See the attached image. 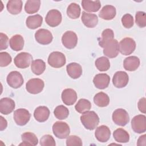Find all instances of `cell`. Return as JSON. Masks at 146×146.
I'll return each instance as SVG.
<instances>
[{"mask_svg": "<svg viewBox=\"0 0 146 146\" xmlns=\"http://www.w3.org/2000/svg\"><path fill=\"white\" fill-rule=\"evenodd\" d=\"M1 118V124H0V130L3 131L7 127V122L6 120L2 116H0Z\"/></svg>", "mask_w": 146, "mask_h": 146, "instance_id": "cell-46", "label": "cell"}, {"mask_svg": "<svg viewBox=\"0 0 146 146\" xmlns=\"http://www.w3.org/2000/svg\"><path fill=\"white\" fill-rule=\"evenodd\" d=\"M47 62L49 65L54 68H60L66 64V59L62 52L54 51L49 55Z\"/></svg>", "mask_w": 146, "mask_h": 146, "instance_id": "cell-5", "label": "cell"}, {"mask_svg": "<svg viewBox=\"0 0 146 146\" xmlns=\"http://www.w3.org/2000/svg\"><path fill=\"white\" fill-rule=\"evenodd\" d=\"M32 72L36 75H39L43 73L46 69V63L42 59H36L33 60L31 64Z\"/></svg>", "mask_w": 146, "mask_h": 146, "instance_id": "cell-32", "label": "cell"}, {"mask_svg": "<svg viewBox=\"0 0 146 146\" xmlns=\"http://www.w3.org/2000/svg\"><path fill=\"white\" fill-rule=\"evenodd\" d=\"M135 22L136 25L141 27H144L146 26L145 13L144 11H137L135 15Z\"/></svg>", "mask_w": 146, "mask_h": 146, "instance_id": "cell-38", "label": "cell"}, {"mask_svg": "<svg viewBox=\"0 0 146 146\" xmlns=\"http://www.w3.org/2000/svg\"><path fill=\"white\" fill-rule=\"evenodd\" d=\"M145 135H143L139 137L137 143L138 145H145Z\"/></svg>", "mask_w": 146, "mask_h": 146, "instance_id": "cell-47", "label": "cell"}, {"mask_svg": "<svg viewBox=\"0 0 146 146\" xmlns=\"http://www.w3.org/2000/svg\"><path fill=\"white\" fill-rule=\"evenodd\" d=\"M131 127L133 131L137 133H142L146 131V117L144 115H138L134 116L131 121Z\"/></svg>", "mask_w": 146, "mask_h": 146, "instance_id": "cell-7", "label": "cell"}, {"mask_svg": "<svg viewBox=\"0 0 146 146\" xmlns=\"http://www.w3.org/2000/svg\"><path fill=\"white\" fill-rule=\"evenodd\" d=\"M43 22V18L39 14H35L34 15L29 16L26 21L27 27L30 29H36L40 27Z\"/></svg>", "mask_w": 146, "mask_h": 146, "instance_id": "cell-25", "label": "cell"}, {"mask_svg": "<svg viewBox=\"0 0 146 146\" xmlns=\"http://www.w3.org/2000/svg\"><path fill=\"white\" fill-rule=\"evenodd\" d=\"M99 46L103 48V54L110 58H113L119 54V43L116 39H112L108 40L99 41Z\"/></svg>", "mask_w": 146, "mask_h": 146, "instance_id": "cell-1", "label": "cell"}, {"mask_svg": "<svg viewBox=\"0 0 146 146\" xmlns=\"http://www.w3.org/2000/svg\"><path fill=\"white\" fill-rule=\"evenodd\" d=\"M50 115V110L46 106H39L34 112V116L35 120L39 122L46 121Z\"/></svg>", "mask_w": 146, "mask_h": 146, "instance_id": "cell-23", "label": "cell"}, {"mask_svg": "<svg viewBox=\"0 0 146 146\" xmlns=\"http://www.w3.org/2000/svg\"><path fill=\"white\" fill-rule=\"evenodd\" d=\"M110 82V78L106 74H98L93 79V83L95 86L98 89H105Z\"/></svg>", "mask_w": 146, "mask_h": 146, "instance_id": "cell-19", "label": "cell"}, {"mask_svg": "<svg viewBox=\"0 0 146 146\" xmlns=\"http://www.w3.org/2000/svg\"><path fill=\"white\" fill-rule=\"evenodd\" d=\"M66 70L68 75L72 79H78L82 74V68L77 63H70L66 66Z\"/></svg>", "mask_w": 146, "mask_h": 146, "instance_id": "cell-21", "label": "cell"}, {"mask_svg": "<svg viewBox=\"0 0 146 146\" xmlns=\"http://www.w3.org/2000/svg\"><path fill=\"white\" fill-rule=\"evenodd\" d=\"M112 120L116 125L123 127L129 121V116L128 112L123 108L115 110L112 116Z\"/></svg>", "mask_w": 146, "mask_h": 146, "instance_id": "cell-6", "label": "cell"}, {"mask_svg": "<svg viewBox=\"0 0 146 146\" xmlns=\"http://www.w3.org/2000/svg\"><path fill=\"white\" fill-rule=\"evenodd\" d=\"M35 38L38 43L46 45L50 44L52 42L53 36L49 30L40 29L37 30L35 33Z\"/></svg>", "mask_w": 146, "mask_h": 146, "instance_id": "cell-14", "label": "cell"}, {"mask_svg": "<svg viewBox=\"0 0 146 146\" xmlns=\"http://www.w3.org/2000/svg\"><path fill=\"white\" fill-rule=\"evenodd\" d=\"M15 107V102L11 98H3L0 100V112L2 114L8 115L11 113Z\"/></svg>", "mask_w": 146, "mask_h": 146, "instance_id": "cell-18", "label": "cell"}, {"mask_svg": "<svg viewBox=\"0 0 146 146\" xmlns=\"http://www.w3.org/2000/svg\"><path fill=\"white\" fill-rule=\"evenodd\" d=\"M113 136L116 141L125 143L129 140V133L123 128H117L113 132Z\"/></svg>", "mask_w": 146, "mask_h": 146, "instance_id": "cell-30", "label": "cell"}, {"mask_svg": "<svg viewBox=\"0 0 146 146\" xmlns=\"http://www.w3.org/2000/svg\"><path fill=\"white\" fill-rule=\"evenodd\" d=\"M91 108V102L86 99H80L75 106L76 111L80 113H84L88 111Z\"/></svg>", "mask_w": 146, "mask_h": 146, "instance_id": "cell-34", "label": "cell"}, {"mask_svg": "<svg viewBox=\"0 0 146 146\" xmlns=\"http://www.w3.org/2000/svg\"><path fill=\"white\" fill-rule=\"evenodd\" d=\"M30 117V113L25 108H19L14 112V120L15 123L20 126L26 125L29 121Z\"/></svg>", "mask_w": 146, "mask_h": 146, "instance_id": "cell-8", "label": "cell"}, {"mask_svg": "<svg viewBox=\"0 0 146 146\" xmlns=\"http://www.w3.org/2000/svg\"><path fill=\"white\" fill-rule=\"evenodd\" d=\"M32 55L26 52L18 54L14 58V62L16 67L19 68H26L28 67L33 62Z\"/></svg>", "mask_w": 146, "mask_h": 146, "instance_id": "cell-9", "label": "cell"}, {"mask_svg": "<svg viewBox=\"0 0 146 146\" xmlns=\"http://www.w3.org/2000/svg\"><path fill=\"white\" fill-rule=\"evenodd\" d=\"M8 85L13 88H18L23 84V78L21 74L17 71H14L10 72L6 78Z\"/></svg>", "mask_w": 146, "mask_h": 146, "instance_id": "cell-11", "label": "cell"}, {"mask_svg": "<svg viewBox=\"0 0 146 146\" xmlns=\"http://www.w3.org/2000/svg\"><path fill=\"white\" fill-rule=\"evenodd\" d=\"M62 102L67 106L73 105L77 100V94L72 88H66L62 92L61 95Z\"/></svg>", "mask_w": 146, "mask_h": 146, "instance_id": "cell-16", "label": "cell"}, {"mask_svg": "<svg viewBox=\"0 0 146 146\" xmlns=\"http://www.w3.org/2000/svg\"><path fill=\"white\" fill-rule=\"evenodd\" d=\"M6 8L10 14L13 15L18 14L22 9V1L21 0L9 1L6 5Z\"/></svg>", "mask_w": 146, "mask_h": 146, "instance_id": "cell-28", "label": "cell"}, {"mask_svg": "<svg viewBox=\"0 0 146 146\" xmlns=\"http://www.w3.org/2000/svg\"><path fill=\"white\" fill-rule=\"evenodd\" d=\"M136 48V42L131 38L127 37L120 40L119 44V50L124 55L131 54Z\"/></svg>", "mask_w": 146, "mask_h": 146, "instance_id": "cell-4", "label": "cell"}, {"mask_svg": "<svg viewBox=\"0 0 146 146\" xmlns=\"http://www.w3.org/2000/svg\"><path fill=\"white\" fill-rule=\"evenodd\" d=\"M121 23L125 28H131L133 26V18L130 14H125L121 18Z\"/></svg>", "mask_w": 146, "mask_h": 146, "instance_id": "cell-41", "label": "cell"}, {"mask_svg": "<svg viewBox=\"0 0 146 146\" xmlns=\"http://www.w3.org/2000/svg\"><path fill=\"white\" fill-rule=\"evenodd\" d=\"M95 136L99 141L101 143H106L109 140L111 136L110 129L106 125H100L96 129Z\"/></svg>", "mask_w": 146, "mask_h": 146, "instance_id": "cell-17", "label": "cell"}, {"mask_svg": "<svg viewBox=\"0 0 146 146\" xmlns=\"http://www.w3.org/2000/svg\"><path fill=\"white\" fill-rule=\"evenodd\" d=\"M129 81L128 74L122 71H117L113 75L112 78V83L114 86L116 88H121L125 87Z\"/></svg>", "mask_w": 146, "mask_h": 146, "instance_id": "cell-15", "label": "cell"}, {"mask_svg": "<svg viewBox=\"0 0 146 146\" xmlns=\"http://www.w3.org/2000/svg\"><path fill=\"white\" fill-rule=\"evenodd\" d=\"M114 33L112 30L110 29H106L104 30L102 33V38L99 41L104 42L110 39H114Z\"/></svg>", "mask_w": 146, "mask_h": 146, "instance_id": "cell-43", "label": "cell"}, {"mask_svg": "<svg viewBox=\"0 0 146 146\" xmlns=\"http://www.w3.org/2000/svg\"><path fill=\"white\" fill-rule=\"evenodd\" d=\"M138 108L140 112L143 113H145L146 108H145V98H141L137 104Z\"/></svg>", "mask_w": 146, "mask_h": 146, "instance_id": "cell-45", "label": "cell"}, {"mask_svg": "<svg viewBox=\"0 0 146 146\" xmlns=\"http://www.w3.org/2000/svg\"><path fill=\"white\" fill-rule=\"evenodd\" d=\"M52 128L54 135L60 139L67 138L70 133V127L66 122L56 121Z\"/></svg>", "mask_w": 146, "mask_h": 146, "instance_id": "cell-3", "label": "cell"}, {"mask_svg": "<svg viewBox=\"0 0 146 146\" xmlns=\"http://www.w3.org/2000/svg\"><path fill=\"white\" fill-rule=\"evenodd\" d=\"M62 14L60 12L56 9H52L47 13L45 21L50 27H56L62 22Z\"/></svg>", "mask_w": 146, "mask_h": 146, "instance_id": "cell-12", "label": "cell"}, {"mask_svg": "<svg viewBox=\"0 0 146 146\" xmlns=\"http://www.w3.org/2000/svg\"><path fill=\"white\" fill-rule=\"evenodd\" d=\"M81 9L80 6L76 3H71L67 9V14L71 19H77L80 17Z\"/></svg>", "mask_w": 146, "mask_h": 146, "instance_id": "cell-35", "label": "cell"}, {"mask_svg": "<svg viewBox=\"0 0 146 146\" xmlns=\"http://www.w3.org/2000/svg\"><path fill=\"white\" fill-rule=\"evenodd\" d=\"M21 139L22 143H21L20 145H36L38 143V139L36 136L30 132H26L22 134Z\"/></svg>", "mask_w": 146, "mask_h": 146, "instance_id": "cell-27", "label": "cell"}, {"mask_svg": "<svg viewBox=\"0 0 146 146\" xmlns=\"http://www.w3.org/2000/svg\"><path fill=\"white\" fill-rule=\"evenodd\" d=\"M44 86L43 80L39 78L30 79L26 84V89L30 94H37L42 91Z\"/></svg>", "mask_w": 146, "mask_h": 146, "instance_id": "cell-10", "label": "cell"}, {"mask_svg": "<svg viewBox=\"0 0 146 146\" xmlns=\"http://www.w3.org/2000/svg\"><path fill=\"white\" fill-rule=\"evenodd\" d=\"M9 44L11 48L15 51H21L24 46V39L21 35L16 34L13 35L9 40Z\"/></svg>", "mask_w": 146, "mask_h": 146, "instance_id": "cell-26", "label": "cell"}, {"mask_svg": "<svg viewBox=\"0 0 146 146\" xmlns=\"http://www.w3.org/2000/svg\"><path fill=\"white\" fill-rule=\"evenodd\" d=\"M55 144L54 137L50 135H45L40 140V145L42 146H55Z\"/></svg>", "mask_w": 146, "mask_h": 146, "instance_id": "cell-39", "label": "cell"}, {"mask_svg": "<svg viewBox=\"0 0 146 146\" xmlns=\"http://www.w3.org/2000/svg\"><path fill=\"white\" fill-rule=\"evenodd\" d=\"M81 19L83 24L88 28L95 27L98 23V18L96 14L88 13L86 11L82 12Z\"/></svg>", "mask_w": 146, "mask_h": 146, "instance_id": "cell-20", "label": "cell"}, {"mask_svg": "<svg viewBox=\"0 0 146 146\" xmlns=\"http://www.w3.org/2000/svg\"><path fill=\"white\" fill-rule=\"evenodd\" d=\"M83 9L88 12H96L101 7V3L99 1L83 0L82 1Z\"/></svg>", "mask_w": 146, "mask_h": 146, "instance_id": "cell-29", "label": "cell"}, {"mask_svg": "<svg viewBox=\"0 0 146 146\" xmlns=\"http://www.w3.org/2000/svg\"><path fill=\"white\" fill-rule=\"evenodd\" d=\"M140 66V59L136 56H130L126 58L123 62V66L125 70L133 71Z\"/></svg>", "mask_w": 146, "mask_h": 146, "instance_id": "cell-22", "label": "cell"}, {"mask_svg": "<svg viewBox=\"0 0 146 146\" xmlns=\"http://www.w3.org/2000/svg\"><path fill=\"white\" fill-rule=\"evenodd\" d=\"M54 114L56 119L59 120H63L68 117L69 111L66 107L63 105H59L55 108Z\"/></svg>", "mask_w": 146, "mask_h": 146, "instance_id": "cell-37", "label": "cell"}, {"mask_svg": "<svg viewBox=\"0 0 146 146\" xmlns=\"http://www.w3.org/2000/svg\"><path fill=\"white\" fill-rule=\"evenodd\" d=\"M12 60L11 56L7 52H0V66L6 67L11 63Z\"/></svg>", "mask_w": 146, "mask_h": 146, "instance_id": "cell-40", "label": "cell"}, {"mask_svg": "<svg viewBox=\"0 0 146 146\" xmlns=\"http://www.w3.org/2000/svg\"><path fill=\"white\" fill-rule=\"evenodd\" d=\"M9 38L4 33H0V50H5L8 47Z\"/></svg>", "mask_w": 146, "mask_h": 146, "instance_id": "cell-44", "label": "cell"}, {"mask_svg": "<svg viewBox=\"0 0 146 146\" xmlns=\"http://www.w3.org/2000/svg\"><path fill=\"white\" fill-rule=\"evenodd\" d=\"M80 121L83 126L87 129L93 130L99 123V117L94 111H87L80 116Z\"/></svg>", "mask_w": 146, "mask_h": 146, "instance_id": "cell-2", "label": "cell"}, {"mask_svg": "<svg viewBox=\"0 0 146 146\" xmlns=\"http://www.w3.org/2000/svg\"><path fill=\"white\" fill-rule=\"evenodd\" d=\"M40 6L39 0H29L25 5V10L27 14H34L38 11Z\"/></svg>", "mask_w": 146, "mask_h": 146, "instance_id": "cell-33", "label": "cell"}, {"mask_svg": "<svg viewBox=\"0 0 146 146\" xmlns=\"http://www.w3.org/2000/svg\"><path fill=\"white\" fill-rule=\"evenodd\" d=\"M94 102L98 107H104L108 105L110 103V98L106 93L100 92L94 96Z\"/></svg>", "mask_w": 146, "mask_h": 146, "instance_id": "cell-31", "label": "cell"}, {"mask_svg": "<svg viewBox=\"0 0 146 146\" xmlns=\"http://www.w3.org/2000/svg\"><path fill=\"white\" fill-rule=\"evenodd\" d=\"M97 69L100 71H106L110 67V62L109 59L105 56L98 58L95 62Z\"/></svg>", "mask_w": 146, "mask_h": 146, "instance_id": "cell-36", "label": "cell"}, {"mask_svg": "<svg viewBox=\"0 0 146 146\" xmlns=\"http://www.w3.org/2000/svg\"><path fill=\"white\" fill-rule=\"evenodd\" d=\"M82 141L81 139L76 136L71 135L67 137L66 140V145L67 146H73V145H82Z\"/></svg>", "mask_w": 146, "mask_h": 146, "instance_id": "cell-42", "label": "cell"}, {"mask_svg": "<svg viewBox=\"0 0 146 146\" xmlns=\"http://www.w3.org/2000/svg\"><path fill=\"white\" fill-rule=\"evenodd\" d=\"M116 14V8L112 5H106L100 10L99 15L104 20H111L115 17Z\"/></svg>", "mask_w": 146, "mask_h": 146, "instance_id": "cell-24", "label": "cell"}, {"mask_svg": "<svg viewBox=\"0 0 146 146\" xmlns=\"http://www.w3.org/2000/svg\"><path fill=\"white\" fill-rule=\"evenodd\" d=\"M63 45L68 49H72L77 44L78 36L74 31H67L65 32L62 37Z\"/></svg>", "mask_w": 146, "mask_h": 146, "instance_id": "cell-13", "label": "cell"}]
</instances>
